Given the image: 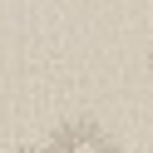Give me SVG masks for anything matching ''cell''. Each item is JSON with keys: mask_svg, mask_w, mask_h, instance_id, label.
Wrapping results in <instances>:
<instances>
[{"mask_svg": "<svg viewBox=\"0 0 153 153\" xmlns=\"http://www.w3.org/2000/svg\"><path fill=\"white\" fill-rule=\"evenodd\" d=\"M50 153H114L109 133L99 128V123L79 119V123H64V128H54V138L45 143Z\"/></svg>", "mask_w": 153, "mask_h": 153, "instance_id": "cell-1", "label": "cell"}, {"mask_svg": "<svg viewBox=\"0 0 153 153\" xmlns=\"http://www.w3.org/2000/svg\"><path fill=\"white\" fill-rule=\"evenodd\" d=\"M5 153H50L45 143H15V148H5Z\"/></svg>", "mask_w": 153, "mask_h": 153, "instance_id": "cell-2", "label": "cell"}, {"mask_svg": "<svg viewBox=\"0 0 153 153\" xmlns=\"http://www.w3.org/2000/svg\"><path fill=\"white\" fill-rule=\"evenodd\" d=\"M148 79H153V50H148Z\"/></svg>", "mask_w": 153, "mask_h": 153, "instance_id": "cell-3", "label": "cell"}]
</instances>
